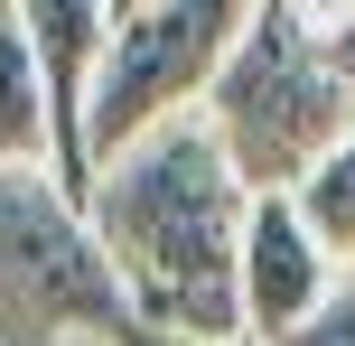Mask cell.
I'll use <instances>...</instances> for the list:
<instances>
[{"label": "cell", "instance_id": "obj_1", "mask_svg": "<svg viewBox=\"0 0 355 346\" xmlns=\"http://www.w3.org/2000/svg\"><path fill=\"white\" fill-rule=\"evenodd\" d=\"M94 225L103 253L122 262L141 318L168 346H234L243 337V216L252 187L225 159L206 112H168L131 150L94 168Z\"/></svg>", "mask_w": 355, "mask_h": 346}, {"label": "cell", "instance_id": "obj_2", "mask_svg": "<svg viewBox=\"0 0 355 346\" xmlns=\"http://www.w3.org/2000/svg\"><path fill=\"white\" fill-rule=\"evenodd\" d=\"M243 168V187H300L309 168L355 131V66L309 28L300 0H262L225 47L206 103H196Z\"/></svg>", "mask_w": 355, "mask_h": 346}, {"label": "cell", "instance_id": "obj_3", "mask_svg": "<svg viewBox=\"0 0 355 346\" xmlns=\"http://www.w3.org/2000/svg\"><path fill=\"white\" fill-rule=\"evenodd\" d=\"M0 346H168L56 168H0Z\"/></svg>", "mask_w": 355, "mask_h": 346}, {"label": "cell", "instance_id": "obj_4", "mask_svg": "<svg viewBox=\"0 0 355 346\" xmlns=\"http://www.w3.org/2000/svg\"><path fill=\"white\" fill-rule=\"evenodd\" d=\"M262 0H150V10H122L112 19V47L94 66V103H85V141H94V168L112 150H131L141 131H159L168 112L206 103L225 47L243 37V19Z\"/></svg>", "mask_w": 355, "mask_h": 346}, {"label": "cell", "instance_id": "obj_5", "mask_svg": "<svg viewBox=\"0 0 355 346\" xmlns=\"http://www.w3.org/2000/svg\"><path fill=\"white\" fill-rule=\"evenodd\" d=\"M346 262L318 243V225L300 216L290 187H252V216H243V337H281L337 291Z\"/></svg>", "mask_w": 355, "mask_h": 346}, {"label": "cell", "instance_id": "obj_6", "mask_svg": "<svg viewBox=\"0 0 355 346\" xmlns=\"http://www.w3.org/2000/svg\"><path fill=\"white\" fill-rule=\"evenodd\" d=\"M0 168H56V103L10 0H0Z\"/></svg>", "mask_w": 355, "mask_h": 346}, {"label": "cell", "instance_id": "obj_7", "mask_svg": "<svg viewBox=\"0 0 355 346\" xmlns=\"http://www.w3.org/2000/svg\"><path fill=\"white\" fill-rule=\"evenodd\" d=\"M290 197H300V216L318 225V243H327V253H337L346 272H355V131H346L337 150H327L318 168H309L300 187H290Z\"/></svg>", "mask_w": 355, "mask_h": 346}, {"label": "cell", "instance_id": "obj_8", "mask_svg": "<svg viewBox=\"0 0 355 346\" xmlns=\"http://www.w3.org/2000/svg\"><path fill=\"white\" fill-rule=\"evenodd\" d=\"M262 346H355V272H337V291H327L300 328H281V337H262Z\"/></svg>", "mask_w": 355, "mask_h": 346}, {"label": "cell", "instance_id": "obj_9", "mask_svg": "<svg viewBox=\"0 0 355 346\" xmlns=\"http://www.w3.org/2000/svg\"><path fill=\"white\" fill-rule=\"evenodd\" d=\"M234 346H262V337H234Z\"/></svg>", "mask_w": 355, "mask_h": 346}]
</instances>
